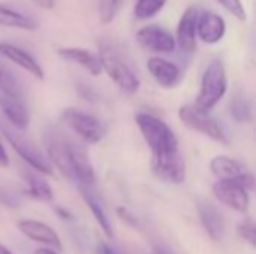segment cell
<instances>
[{
	"mask_svg": "<svg viewBox=\"0 0 256 254\" xmlns=\"http://www.w3.org/2000/svg\"><path fill=\"white\" fill-rule=\"evenodd\" d=\"M135 121L152 150L154 174L166 183L182 184L186 178V165L176 133L162 120L147 112H138Z\"/></svg>",
	"mask_w": 256,
	"mask_h": 254,
	"instance_id": "6da1fadb",
	"label": "cell"
},
{
	"mask_svg": "<svg viewBox=\"0 0 256 254\" xmlns=\"http://www.w3.org/2000/svg\"><path fill=\"white\" fill-rule=\"evenodd\" d=\"M226 88H228V81H226L225 64L222 60L216 58L204 70L201 79V88L194 106L201 112H210V109H213L219 103V100L225 96Z\"/></svg>",
	"mask_w": 256,
	"mask_h": 254,
	"instance_id": "7a4b0ae2",
	"label": "cell"
},
{
	"mask_svg": "<svg viewBox=\"0 0 256 254\" xmlns=\"http://www.w3.org/2000/svg\"><path fill=\"white\" fill-rule=\"evenodd\" d=\"M100 66L102 70L108 73V76L118 85L122 91L126 94H134L140 88V79L135 72L129 67V64L122 58V55L111 45H100Z\"/></svg>",
	"mask_w": 256,
	"mask_h": 254,
	"instance_id": "3957f363",
	"label": "cell"
},
{
	"mask_svg": "<svg viewBox=\"0 0 256 254\" xmlns=\"http://www.w3.org/2000/svg\"><path fill=\"white\" fill-rule=\"evenodd\" d=\"M178 117H180L182 123L186 127H189L190 130L204 133V135H207L208 138H212L213 141H216V142H219L222 145L230 144L228 132L208 112H201L194 105H184V106L180 108Z\"/></svg>",
	"mask_w": 256,
	"mask_h": 254,
	"instance_id": "277c9868",
	"label": "cell"
},
{
	"mask_svg": "<svg viewBox=\"0 0 256 254\" xmlns=\"http://www.w3.org/2000/svg\"><path fill=\"white\" fill-rule=\"evenodd\" d=\"M62 121L72 129L84 142L96 144L104 139L106 133L105 124L92 114L82 112L75 108H68L62 112Z\"/></svg>",
	"mask_w": 256,
	"mask_h": 254,
	"instance_id": "5b68a950",
	"label": "cell"
},
{
	"mask_svg": "<svg viewBox=\"0 0 256 254\" xmlns=\"http://www.w3.org/2000/svg\"><path fill=\"white\" fill-rule=\"evenodd\" d=\"M44 144L48 153V157L54 163V166L64 175L72 180L70 174V144L72 138L64 135L57 127H48L44 135Z\"/></svg>",
	"mask_w": 256,
	"mask_h": 254,
	"instance_id": "8992f818",
	"label": "cell"
},
{
	"mask_svg": "<svg viewBox=\"0 0 256 254\" xmlns=\"http://www.w3.org/2000/svg\"><path fill=\"white\" fill-rule=\"evenodd\" d=\"M2 133L8 139L10 147L18 153V156L27 165H30L34 171H38V172H40L44 175H52V166L50 165V162L26 138H22L20 133H16L15 130L8 129V127H2Z\"/></svg>",
	"mask_w": 256,
	"mask_h": 254,
	"instance_id": "52a82bcc",
	"label": "cell"
},
{
	"mask_svg": "<svg viewBox=\"0 0 256 254\" xmlns=\"http://www.w3.org/2000/svg\"><path fill=\"white\" fill-rule=\"evenodd\" d=\"M210 169L219 180L237 181L248 192L254 190V187H255L254 175L248 171V168L242 162H238L236 159H231L226 156H216L210 162Z\"/></svg>",
	"mask_w": 256,
	"mask_h": 254,
	"instance_id": "ba28073f",
	"label": "cell"
},
{
	"mask_svg": "<svg viewBox=\"0 0 256 254\" xmlns=\"http://www.w3.org/2000/svg\"><path fill=\"white\" fill-rule=\"evenodd\" d=\"M136 40L141 46L146 49H150L153 52H172L176 49V37L172 33L160 25L150 24L138 30Z\"/></svg>",
	"mask_w": 256,
	"mask_h": 254,
	"instance_id": "9c48e42d",
	"label": "cell"
},
{
	"mask_svg": "<svg viewBox=\"0 0 256 254\" xmlns=\"http://www.w3.org/2000/svg\"><path fill=\"white\" fill-rule=\"evenodd\" d=\"M213 195L220 204L234 211L244 213L249 208V192L237 181L219 180L213 184Z\"/></svg>",
	"mask_w": 256,
	"mask_h": 254,
	"instance_id": "30bf717a",
	"label": "cell"
},
{
	"mask_svg": "<svg viewBox=\"0 0 256 254\" xmlns=\"http://www.w3.org/2000/svg\"><path fill=\"white\" fill-rule=\"evenodd\" d=\"M200 12L198 6H189L178 21L176 45H178L182 54L190 55L196 49V22Z\"/></svg>",
	"mask_w": 256,
	"mask_h": 254,
	"instance_id": "8fae6325",
	"label": "cell"
},
{
	"mask_svg": "<svg viewBox=\"0 0 256 254\" xmlns=\"http://www.w3.org/2000/svg\"><path fill=\"white\" fill-rule=\"evenodd\" d=\"M20 232L22 235H26L28 240L34 241V243H40V244H45L48 247H51L52 250H62V241H60V237L57 235V232L50 228L48 225L42 223V222H38V220H20L16 223Z\"/></svg>",
	"mask_w": 256,
	"mask_h": 254,
	"instance_id": "7c38bea8",
	"label": "cell"
},
{
	"mask_svg": "<svg viewBox=\"0 0 256 254\" xmlns=\"http://www.w3.org/2000/svg\"><path fill=\"white\" fill-rule=\"evenodd\" d=\"M226 31L225 19L214 12H200L196 22V34L206 43H218Z\"/></svg>",
	"mask_w": 256,
	"mask_h": 254,
	"instance_id": "4fadbf2b",
	"label": "cell"
},
{
	"mask_svg": "<svg viewBox=\"0 0 256 254\" xmlns=\"http://www.w3.org/2000/svg\"><path fill=\"white\" fill-rule=\"evenodd\" d=\"M201 223L213 241H222L226 232V223L220 211L208 201H201L198 205Z\"/></svg>",
	"mask_w": 256,
	"mask_h": 254,
	"instance_id": "5bb4252c",
	"label": "cell"
},
{
	"mask_svg": "<svg viewBox=\"0 0 256 254\" xmlns=\"http://www.w3.org/2000/svg\"><path fill=\"white\" fill-rule=\"evenodd\" d=\"M0 55L8 58L9 61L15 63L21 69L27 70L30 75H33L36 79H44V69L36 61V58L24 51L20 46H15L9 42H0Z\"/></svg>",
	"mask_w": 256,
	"mask_h": 254,
	"instance_id": "9a60e30c",
	"label": "cell"
},
{
	"mask_svg": "<svg viewBox=\"0 0 256 254\" xmlns=\"http://www.w3.org/2000/svg\"><path fill=\"white\" fill-rule=\"evenodd\" d=\"M147 67L156 82L164 88H172L180 82L182 72L178 66L162 57H150L147 61Z\"/></svg>",
	"mask_w": 256,
	"mask_h": 254,
	"instance_id": "2e32d148",
	"label": "cell"
},
{
	"mask_svg": "<svg viewBox=\"0 0 256 254\" xmlns=\"http://www.w3.org/2000/svg\"><path fill=\"white\" fill-rule=\"evenodd\" d=\"M0 109L16 130L27 129L30 117H28L24 97H15V96L0 93Z\"/></svg>",
	"mask_w": 256,
	"mask_h": 254,
	"instance_id": "e0dca14e",
	"label": "cell"
},
{
	"mask_svg": "<svg viewBox=\"0 0 256 254\" xmlns=\"http://www.w3.org/2000/svg\"><path fill=\"white\" fill-rule=\"evenodd\" d=\"M58 55L64 60H69L72 63L82 66L93 76H98L102 72L99 57L96 54H93L92 51H87L82 48H62V49H58Z\"/></svg>",
	"mask_w": 256,
	"mask_h": 254,
	"instance_id": "ac0fdd59",
	"label": "cell"
},
{
	"mask_svg": "<svg viewBox=\"0 0 256 254\" xmlns=\"http://www.w3.org/2000/svg\"><path fill=\"white\" fill-rule=\"evenodd\" d=\"M0 25L21 30H36L39 27V22L36 18L4 3H0Z\"/></svg>",
	"mask_w": 256,
	"mask_h": 254,
	"instance_id": "d6986e66",
	"label": "cell"
},
{
	"mask_svg": "<svg viewBox=\"0 0 256 254\" xmlns=\"http://www.w3.org/2000/svg\"><path fill=\"white\" fill-rule=\"evenodd\" d=\"M20 174L24 180V183L28 187V195L38 201L42 202H51L52 201V189L50 187V184L40 178L36 172H33L28 168H21Z\"/></svg>",
	"mask_w": 256,
	"mask_h": 254,
	"instance_id": "ffe728a7",
	"label": "cell"
},
{
	"mask_svg": "<svg viewBox=\"0 0 256 254\" xmlns=\"http://www.w3.org/2000/svg\"><path fill=\"white\" fill-rule=\"evenodd\" d=\"M81 195H82V199L87 204V207L92 210V214L94 216V219H96L98 225L100 226L102 232L106 235V238H112V228H111L110 219H108L102 204L99 202V199L94 195H92L88 190H86L84 187H81Z\"/></svg>",
	"mask_w": 256,
	"mask_h": 254,
	"instance_id": "44dd1931",
	"label": "cell"
},
{
	"mask_svg": "<svg viewBox=\"0 0 256 254\" xmlns=\"http://www.w3.org/2000/svg\"><path fill=\"white\" fill-rule=\"evenodd\" d=\"M0 93L15 97H24L22 85L15 76V73L0 61Z\"/></svg>",
	"mask_w": 256,
	"mask_h": 254,
	"instance_id": "7402d4cb",
	"label": "cell"
},
{
	"mask_svg": "<svg viewBox=\"0 0 256 254\" xmlns=\"http://www.w3.org/2000/svg\"><path fill=\"white\" fill-rule=\"evenodd\" d=\"M165 3L166 0H136L134 13L138 19H147L154 16L158 12H160Z\"/></svg>",
	"mask_w": 256,
	"mask_h": 254,
	"instance_id": "603a6c76",
	"label": "cell"
},
{
	"mask_svg": "<svg viewBox=\"0 0 256 254\" xmlns=\"http://www.w3.org/2000/svg\"><path fill=\"white\" fill-rule=\"evenodd\" d=\"M123 0H98V12L102 24H110L117 16Z\"/></svg>",
	"mask_w": 256,
	"mask_h": 254,
	"instance_id": "cb8c5ba5",
	"label": "cell"
},
{
	"mask_svg": "<svg viewBox=\"0 0 256 254\" xmlns=\"http://www.w3.org/2000/svg\"><path fill=\"white\" fill-rule=\"evenodd\" d=\"M231 115L240 123L252 121V106H250V103L243 97L234 99L232 103H231Z\"/></svg>",
	"mask_w": 256,
	"mask_h": 254,
	"instance_id": "d4e9b609",
	"label": "cell"
},
{
	"mask_svg": "<svg viewBox=\"0 0 256 254\" xmlns=\"http://www.w3.org/2000/svg\"><path fill=\"white\" fill-rule=\"evenodd\" d=\"M228 12H231L234 16H237L240 21H246L248 13L244 10V6L242 3V0H218Z\"/></svg>",
	"mask_w": 256,
	"mask_h": 254,
	"instance_id": "484cf974",
	"label": "cell"
},
{
	"mask_svg": "<svg viewBox=\"0 0 256 254\" xmlns=\"http://www.w3.org/2000/svg\"><path fill=\"white\" fill-rule=\"evenodd\" d=\"M238 234H240V237L244 240V241H248L250 246H256V234H255V225H254V222L250 220V219H246V220H243L240 225H238Z\"/></svg>",
	"mask_w": 256,
	"mask_h": 254,
	"instance_id": "4316f807",
	"label": "cell"
},
{
	"mask_svg": "<svg viewBox=\"0 0 256 254\" xmlns=\"http://www.w3.org/2000/svg\"><path fill=\"white\" fill-rule=\"evenodd\" d=\"M117 213H118V216L122 217V220L123 222H126V223H129L130 226H134V228H136L138 226V220H136V217H134L126 208H118L117 210Z\"/></svg>",
	"mask_w": 256,
	"mask_h": 254,
	"instance_id": "83f0119b",
	"label": "cell"
},
{
	"mask_svg": "<svg viewBox=\"0 0 256 254\" xmlns=\"http://www.w3.org/2000/svg\"><path fill=\"white\" fill-rule=\"evenodd\" d=\"M0 166L2 168H8L9 166V157L6 154V150H4L2 142H0Z\"/></svg>",
	"mask_w": 256,
	"mask_h": 254,
	"instance_id": "f1b7e54d",
	"label": "cell"
},
{
	"mask_svg": "<svg viewBox=\"0 0 256 254\" xmlns=\"http://www.w3.org/2000/svg\"><path fill=\"white\" fill-rule=\"evenodd\" d=\"M33 1L42 9H52L54 7V0H33Z\"/></svg>",
	"mask_w": 256,
	"mask_h": 254,
	"instance_id": "f546056e",
	"label": "cell"
},
{
	"mask_svg": "<svg viewBox=\"0 0 256 254\" xmlns=\"http://www.w3.org/2000/svg\"><path fill=\"white\" fill-rule=\"evenodd\" d=\"M99 254H117L110 246H106L105 243L99 244Z\"/></svg>",
	"mask_w": 256,
	"mask_h": 254,
	"instance_id": "4dcf8cb0",
	"label": "cell"
},
{
	"mask_svg": "<svg viewBox=\"0 0 256 254\" xmlns=\"http://www.w3.org/2000/svg\"><path fill=\"white\" fill-rule=\"evenodd\" d=\"M153 254H176L172 250H170L168 247H165V246H159V247H156L154 250H153Z\"/></svg>",
	"mask_w": 256,
	"mask_h": 254,
	"instance_id": "1f68e13d",
	"label": "cell"
},
{
	"mask_svg": "<svg viewBox=\"0 0 256 254\" xmlns=\"http://www.w3.org/2000/svg\"><path fill=\"white\" fill-rule=\"evenodd\" d=\"M33 254H57L52 249H38Z\"/></svg>",
	"mask_w": 256,
	"mask_h": 254,
	"instance_id": "d6a6232c",
	"label": "cell"
},
{
	"mask_svg": "<svg viewBox=\"0 0 256 254\" xmlns=\"http://www.w3.org/2000/svg\"><path fill=\"white\" fill-rule=\"evenodd\" d=\"M57 213L62 214V219H70V214H68V211H63L62 208H57Z\"/></svg>",
	"mask_w": 256,
	"mask_h": 254,
	"instance_id": "836d02e7",
	"label": "cell"
},
{
	"mask_svg": "<svg viewBox=\"0 0 256 254\" xmlns=\"http://www.w3.org/2000/svg\"><path fill=\"white\" fill-rule=\"evenodd\" d=\"M0 254H14V253H12L10 250H8L4 246H2V244H0Z\"/></svg>",
	"mask_w": 256,
	"mask_h": 254,
	"instance_id": "e575fe53",
	"label": "cell"
}]
</instances>
